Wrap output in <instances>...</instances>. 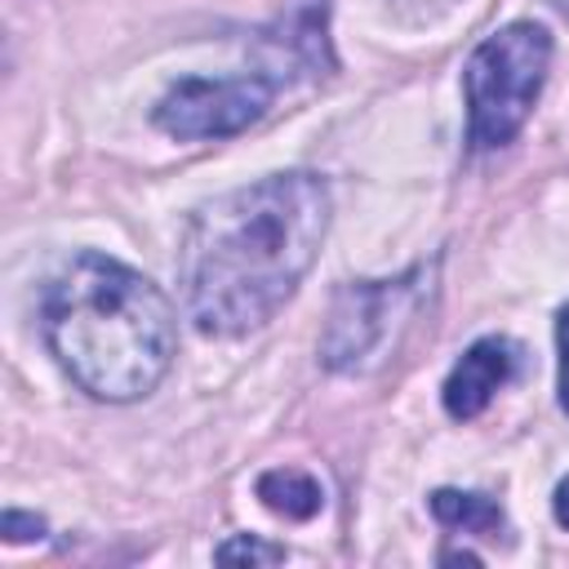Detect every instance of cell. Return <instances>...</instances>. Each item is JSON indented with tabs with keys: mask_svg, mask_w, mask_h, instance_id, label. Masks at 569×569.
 <instances>
[{
	"mask_svg": "<svg viewBox=\"0 0 569 569\" xmlns=\"http://www.w3.org/2000/svg\"><path fill=\"white\" fill-rule=\"evenodd\" d=\"M333 196L311 169L267 173L204 200L178 249L187 320L209 338L262 329L320 258Z\"/></svg>",
	"mask_w": 569,
	"mask_h": 569,
	"instance_id": "6da1fadb",
	"label": "cell"
},
{
	"mask_svg": "<svg viewBox=\"0 0 569 569\" xmlns=\"http://www.w3.org/2000/svg\"><path fill=\"white\" fill-rule=\"evenodd\" d=\"M40 316L53 360L84 396L107 405L151 396L178 351V316L160 284L93 249L49 280Z\"/></svg>",
	"mask_w": 569,
	"mask_h": 569,
	"instance_id": "7a4b0ae2",
	"label": "cell"
},
{
	"mask_svg": "<svg viewBox=\"0 0 569 569\" xmlns=\"http://www.w3.org/2000/svg\"><path fill=\"white\" fill-rule=\"evenodd\" d=\"M551 67V31L542 22H507L493 36H485L467 67H462V93H467V142L476 151L507 147L547 80Z\"/></svg>",
	"mask_w": 569,
	"mask_h": 569,
	"instance_id": "3957f363",
	"label": "cell"
},
{
	"mask_svg": "<svg viewBox=\"0 0 569 569\" xmlns=\"http://www.w3.org/2000/svg\"><path fill=\"white\" fill-rule=\"evenodd\" d=\"M427 267H409L396 280H351L333 293L329 320L320 333V365L329 373H365L373 369L396 333L422 302Z\"/></svg>",
	"mask_w": 569,
	"mask_h": 569,
	"instance_id": "277c9868",
	"label": "cell"
},
{
	"mask_svg": "<svg viewBox=\"0 0 569 569\" xmlns=\"http://www.w3.org/2000/svg\"><path fill=\"white\" fill-rule=\"evenodd\" d=\"M271 98H276V80L258 76V71L222 76V80L187 76L164 89L151 120H156V129H164L178 142H218V138L244 133L253 120H262Z\"/></svg>",
	"mask_w": 569,
	"mask_h": 569,
	"instance_id": "5b68a950",
	"label": "cell"
},
{
	"mask_svg": "<svg viewBox=\"0 0 569 569\" xmlns=\"http://www.w3.org/2000/svg\"><path fill=\"white\" fill-rule=\"evenodd\" d=\"M516 342L511 338H480L462 351V360L449 369L445 387H440V400H445V413L467 422L476 413L489 409V400L507 387V378L516 373Z\"/></svg>",
	"mask_w": 569,
	"mask_h": 569,
	"instance_id": "8992f818",
	"label": "cell"
},
{
	"mask_svg": "<svg viewBox=\"0 0 569 569\" xmlns=\"http://www.w3.org/2000/svg\"><path fill=\"white\" fill-rule=\"evenodd\" d=\"M258 498L267 511L284 516V520H311L325 507V489L316 476L293 471V467H271L258 476Z\"/></svg>",
	"mask_w": 569,
	"mask_h": 569,
	"instance_id": "52a82bcc",
	"label": "cell"
},
{
	"mask_svg": "<svg viewBox=\"0 0 569 569\" xmlns=\"http://www.w3.org/2000/svg\"><path fill=\"white\" fill-rule=\"evenodd\" d=\"M431 516L445 525V529H462V533H480V538H493L502 529V507L489 498V493H462V489H436L427 498Z\"/></svg>",
	"mask_w": 569,
	"mask_h": 569,
	"instance_id": "ba28073f",
	"label": "cell"
},
{
	"mask_svg": "<svg viewBox=\"0 0 569 569\" xmlns=\"http://www.w3.org/2000/svg\"><path fill=\"white\" fill-rule=\"evenodd\" d=\"M213 556H218L222 565H276V560H284V547H280V542L249 538V533H236V538L218 542Z\"/></svg>",
	"mask_w": 569,
	"mask_h": 569,
	"instance_id": "9c48e42d",
	"label": "cell"
},
{
	"mask_svg": "<svg viewBox=\"0 0 569 569\" xmlns=\"http://www.w3.org/2000/svg\"><path fill=\"white\" fill-rule=\"evenodd\" d=\"M4 538H9V542H40V538H44V520H40L36 511L9 507V511H4Z\"/></svg>",
	"mask_w": 569,
	"mask_h": 569,
	"instance_id": "30bf717a",
	"label": "cell"
},
{
	"mask_svg": "<svg viewBox=\"0 0 569 569\" xmlns=\"http://www.w3.org/2000/svg\"><path fill=\"white\" fill-rule=\"evenodd\" d=\"M556 347H560V409L569 413V302L556 316Z\"/></svg>",
	"mask_w": 569,
	"mask_h": 569,
	"instance_id": "8fae6325",
	"label": "cell"
},
{
	"mask_svg": "<svg viewBox=\"0 0 569 569\" xmlns=\"http://www.w3.org/2000/svg\"><path fill=\"white\" fill-rule=\"evenodd\" d=\"M551 511H556V525L569 529V476L556 485V498H551Z\"/></svg>",
	"mask_w": 569,
	"mask_h": 569,
	"instance_id": "7c38bea8",
	"label": "cell"
},
{
	"mask_svg": "<svg viewBox=\"0 0 569 569\" xmlns=\"http://www.w3.org/2000/svg\"><path fill=\"white\" fill-rule=\"evenodd\" d=\"M556 4H560V9H565V13H569V0H556Z\"/></svg>",
	"mask_w": 569,
	"mask_h": 569,
	"instance_id": "4fadbf2b",
	"label": "cell"
}]
</instances>
